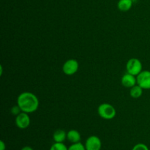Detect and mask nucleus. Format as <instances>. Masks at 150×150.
Returning a JSON list of instances; mask_svg holds the SVG:
<instances>
[{
	"label": "nucleus",
	"mask_w": 150,
	"mask_h": 150,
	"mask_svg": "<svg viewBox=\"0 0 150 150\" xmlns=\"http://www.w3.org/2000/svg\"><path fill=\"white\" fill-rule=\"evenodd\" d=\"M67 139V133L62 129H58L53 134V139L57 143H63Z\"/></svg>",
	"instance_id": "obj_10"
},
{
	"label": "nucleus",
	"mask_w": 150,
	"mask_h": 150,
	"mask_svg": "<svg viewBox=\"0 0 150 150\" xmlns=\"http://www.w3.org/2000/svg\"><path fill=\"white\" fill-rule=\"evenodd\" d=\"M142 94H143V89L138 84L135 85L134 86L130 88V95L131 96V98L137 99L142 96Z\"/></svg>",
	"instance_id": "obj_12"
},
{
	"label": "nucleus",
	"mask_w": 150,
	"mask_h": 150,
	"mask_svg": "<svg viewBox=\"0 0 150 150\" xmlns=\"http://www.w3.org/2000/svg\"><path fill=\"white\" fill-rule=\"evenodd\" d=\"M142 63L139 59L132 58L127 61L126 64V70L127 73L137 76L142 71Z\"/></svg>",
	"instance_id": "obj_3"
},
{
	"label": "nucleus",
	"mask_w": 150,
	"mask_h": 150,
	"mask_svg": "<svg viewBox=\"0 0 150 150\" xmlns=\"http://www.w3.org/2000/svg\"><path fill=\"white\" fill-rule=\"evenodd\" d=\"M81 138L80 133L76 130H70L67 133V139L72 144L80 142Z\"/></svg>",
	"instance_id": "obj_9"
},
{
	"label": "nucleus",
	"mask_w": 150,
	"mask_h": 150,
	"mask_svg": "<svg viewBox=\"0 0 150 150\" xmlns=\"http://www.w3.org/2000/svg\"><path fill=\"white\" fill-rule=\"evenodd\" d=\"M79 67V64L77 60L71 59L66 61L63 64L62 71L67 76H73L75 73H77Z\"/></svg>",
	"instance_id": "obj_4"
},
{
	"label": "nucleus",
	"mask_w": 150,
	"mask_h": 150,
	"mask_svg": "<svg viewBox=\"0 0 150 150\" xmlns=\"http://www.w3.org/2000/svg\"><path fill=\"white\" fill-rule=\"evenodd\" d=\"M6 144L3 141H0V150H5Z\"/></svg>",
	"instance_id": "obj_17"
},
{
	"label": "nucleus",
	"mask_w": 150,
	"mask_h": 150,
	"mask_svg": "<svg viewBox=\"0 0 150 150\" xmlns=\"http://www.w3.org/2000/svg\"><path fill=\"white\" fill-rule=\"evenodd\" d=\"M68 150H86L85 146L82 144L81 142H78V143L72 144L68 147Z\"/></svg>",
	"instance_id": "obj_14"
},
{
	"label": "nucleus",
	"mask_w": 150,
	"mask_h": 150,
	"mask_svg": "<svg viewBox=\"0 0 150 150\" xmlns=\"http://www.w3.org/2000/svg\"><path fill=\"white\" fill-rule=\"evenodd\" d=\"M50 150H68V148L64 145V143H57L55 142L50 148Z\"/></svg>",
	"instance_id": "obj_13"
},
{
	"label": "nucleus",
	"mask_w": 150,
	"mask_h": 150,
	"mask_svg": "<svg viewBox=\"0 0 150 150\" xmlns=\"http://www.w3.org/2000/svg\"><path fill=\"white\" fill-rule=\"evenodd\" d=\"M132 150H149V149L146 144L140 143V144H137L136 145H135V146H133V149Z\"/></svg>",
	"instance_id": "obj_15"
},
{
	"label": "nucleus",
	"mask_w": 150,
	"mask_h": 150,
	"mask_svg": "<svg viewBox=\"0 0 150 150\" xmlns=\"http://www.w3.org/2000/svg\"><path fill=\"white\" fill-rule=\"evenodd\" d=\"M137 84L143 89H150V71L142 70L137 76Z\"/></svg>",
	"instance_id": "obj_5"
},
{
	"label": "nucleus",
	"mask_w": 150,
	"mask_h": 150,
	"mask_svg": "<svg viewBox=\"0 0 150 150\" xmlns=\"http://www.w3.org/2000/svg\"><path fill=\"white\" fill-rule=\"evenodd\" d=\"M21 150H34L32 149L31 146H23V148H22Z\"/></svg>",
	"instance_id": "obj_18"
},
{
	"label": "nucleus",
	"mask_w": 150,
	"mask_h": 150,
	"mask_svg": "<svg viewBox=\"0 0 150 150\" xmlns=\"http://www.w3.org/2000/svg\"><path fill=\"white\" fill-rule=\"evenodd\" d=\"M121 83L123 86L126 88H132L135 85L137 84V80H136V76L130 74L128 73H126L124 76L122 77Z\"/></svg>",
	"instance_id": "obj_8"
},
{
	"label": "nucleus",
	"mask_w": 150,
	"mask_h": 150,
	"mask_svg": "<svg viewBox=\"0 0 150 150\" xmlns=\"http://www.w3.org/2000/svg\"><path fill=\"white\" fill-rule=\"evenodd\" d=\"M98 115L101 118L106 120H110L116 117L117 111L114 107L109 103H102L98 108Z\"/></svg>",
	"instance_id": "obj_2"
},
{
	"label": "nucleus",
	"mask_w": 150,
	"mask_h": 150,
	"mask_svg": "<svg viewBox=\"0 0 150 150\" xmlns=\"http://www.w3.org/2000/svg\"><path fill=\"white\" fill-rule=\"evenodd\" d=\"M15 122H16V125L19 129H22V130L26 129L30 125V117L28 115L27 113L21 112L16 116Z\"/></svg>",
	"instance_id": "obj_6"
},
{
	"label": "nucleus",
	"mask_w": 150,
	"mask_h": 150,
	"mask_svg": "<svg viewBox=\"0 0 150 150\" xmlns=\"http://www.w3.org/2000/svg\"><path fill=\"white\" fill-rule=\"evenodd\" d=\"M11 112L13 114L17 116L18 114H19L21 112H22V111H21V108H19L18 105H16V106H13V108H12Z\"/></svg>",
	"instance_id": "obj_16"
},
{
	"label": "nucleus",
	"mask_w": 150,
	"mask_h": 150,
	"mask_svg": "<svg viewBox=\"0 0 150 150\" xmlns=\"http://www.w3.org/2000/svg\"><path fill=\"white\" fill-rule=\"evenodd\" d=\"M133 0H120L117 4L118 9L122 12H127L131 9Z\"/></svg>",
	"instance_id": "obj_11"
},
{
	"label": "nucleus",
	"mask_w": 150,
	"mask_h": 150,
	"mask_svg": "<svg viewBox=\"0 0 150 150\" xmlns=\"http://www.w3.org/2000/svg\"><path fill=\"white\" fill-rule=\"evenodd\" d=\"M84 146L86 150H100L102 142L98 136H91L86 139Z\"/></svg>",
	"instance_id": "obj_7"
},
{
	"label": "nucleus",
	"mask_w": 150,
	"mask_h": 150,
	"mask_svg": "<svg viewBox=\"0 0 150 150\" xmlns=\"http://www.w3.org/2000/svg\"><path fill=\"white\" fill-rule=\"evenodd\" d=\"M17 105L22 112L32 114L38 110L39 107V100L35 94L24 92L21 93L18 97Z\"/></svg>",
	"instance_id": "obj_1"
}]
</instances>
